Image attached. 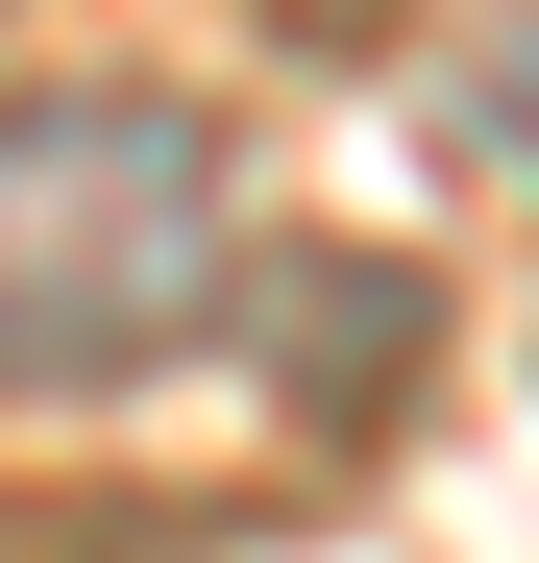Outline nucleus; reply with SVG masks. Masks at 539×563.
Returning <instances> with one entry per match:
<instances>
[{"mask_svg":"<svg viewBox=\"0 0 539 563\" xmlns=\"http://www.w3.org/2000/svg\"><path fill=\"white\" fill-rule=\"evenodd\" d=\"M221 269H245V172L197 99H147V74L0 99V417L147 393L221 319Z\"/></svg>","mask_w":539,"mask_h":563,"instance_id":"f257e3e1","label":"nucleus"},{"mask_svg":"<svg viewBox=\"0 0 539 563\" xmlns=\"http://www.w3.org/2000/svg\"><path fill=\"white\" fill-rule=\"evenodd\" d=\"M245 25H270V49H393L417 0H245Z\"/></svg>","mask_w":539,"mask_h":563,"instance_id":"f03ea898","label":"nucleus"},{"mask_svg":"<svg viewBox=\"0 0 539 563\" xmlns=\"http://www.w3.org/2000/svg\"><path fill=\"white\" fill-rule=\"evenodd\" d=\"M491 147H515V197H539V49H515V74H491Z\"/></svg>","mask_w":539,"mask_h":563,"instance_id":"7ed1b4c3","label":"nucleus"}]
</instances>
